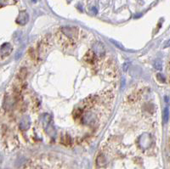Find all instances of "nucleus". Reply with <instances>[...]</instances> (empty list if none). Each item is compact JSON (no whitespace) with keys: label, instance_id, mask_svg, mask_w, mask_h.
Masks as SVG:
<instances>
[{"label":"nucleus","instance_id":"5","mask_svg":"<svg viewBox=\"0 0 170 169\" xmlns=\"http://www.w3.org/2000/svg\"><path fill=\"white\" fill-rule=\"evenodd\" d=\"M30 124H31V121L30 119H29V117H24L20 123V128L21 130H26L29 128Z\"/></svg>","mask_w":170,"mask_h":169},{"label":"nucleus","instance_id":"1","mask_svg":"<svg viewBox=\"0 0 170 169\" xmlns=\"http://www.w3.org/2000/svg\"><path fill=\"white\" fill-rule=\"evenodd\" d=\"M60 33L64 36L67 40H70L72 43L75 42V40L78 37L79 30L77 27H62L60 29Z\"/></svg>","mask_w":170,"mask_h":169},{"label":"nucleus","instance_id":"9","mask_svg":"<svg viewBox=\"0 0 170 169\" xmlns=\"http://www.w3.org/2000/svg\"><path fill=\"white\" fill-rule=\"evenodd\" d=\"M15 3V0H0V7Z\"/></svg>","mask_w":170,"mask_h":169},{"label":"nucleus","instance_id":"11","mask_svg":"<svg viewBox=\"0 0 170 169\" xmlns=\"http://www.w3.org/2000/svg\"><path fill=\"white\" fill-rule=\"evenodd\" d=\"M154 67L157 70H162L163 68V65H162V62L160 60H156L154 63Z\"/></svg>","mask_w":170,"mask_h":169},{"label":"nucleus","instance_id":"15","mask_svg":"<svg viewBox=\"0 0 170 169\" xmlns=\"http://www.w3.org/2000/svg\"><path fill=\"white\" fill-rule=\"evenodd\" d=\"M165 101H166V102H167V103H169V97H168V96H165Z\"/></svg>","mask_w":170,"mask_h":169},{"label":"nucleus","instance_id":"2","mask_svg":"<svg viewBox=\"0 0 170 169\" xmlns=\"http://www.w3.org/2000/svg\"><path fill=\"white\" fill-rule=\"evenodd\" d=\"M48 48H49V41L48 37H45L44 40L41 42L38 46V57L41 58L42 56H44L47 54Z\"/></svg>","mask_w":170,"mask_h":169},{"label":"nucleus","instance_id":"10","mask_svg":"<svg viewBox=\"0 0 170 169\" xmlns=\"http://www.w3.org/2000/svg\"><path fill=\"white\" fill-rule=\"evenodd\" d=\"M96 163L98 165H104L106 163V159L103 156H100L97 157V160H96Z\"/></svg>","mask_w":170,"mask_h":169},{"label":"nucleus","instance_id":"12","mask_svg":"<svg viewBox=\"0 0 170 169\" xmlns=\"http://www.w3.org/2000/svg\"><path fill=\"white\" fill-rule=\"evenodd\" d=\"M157 78H158L159 80H160L161 82H165V78L163 77V75H161V74H157Z\"/></svg>","mask_w":170,"mask_h":169},{"label":"nucleus","instance_id":"7","mask_svg":"<svg viewBox=\"0 0 170 169\" xmlns=\"http://www.w3.org/2000/svg\"><path fill=\"white\" fill-rule=\"evenodd\" d=\"M95 55H96L95 53L93 52V51H91V50H89V51L86 54L84 59L86 60L87 62L91 63V62H93V61L94 60V57H95Z\"/></svg>","mask_w":170,"mask_h":169},{"label":"nucleus","instance_id":"4","mask_svg":"<svg viewBox=\"0 0 170 169\" xmlns=\"http://www.w3.org/2000/svg\"><path fill=\"white\" fill-rule=\"evenodd\" d=\"M28 20H29V16H28V14H27V13L26 11H22L20 13V14H19L18 18H17V23L23 26V25L26 24L27 21H28Z\"/></svg>","mask_w":170,"mask_h":169},{"label":"nucleus","instance_id":"6","mask_svg":"<svg viewBox=\"0 0 170 169\" xmlns=\"http://www.w3.org/2000/svg\"><path fill=\"white\" fill-rule=\"evenodd\" d=\"M93 49H94V52L95 53L96 55H100V54H103L105 53V49H104L103 45L100 43H95V45L94 46Z\"/></svg>","mask_w":170,"mask_h":169},{"label":"nucleus","instance_id":"14","mask_svg":"<svg viewBox=\"0 0 170 169\" xmlns=\"http://www.w3.org/2000/svg\"><path fill=\"white\" fill-rule=\"evenodd\" d=\"M112 43H114V44H116V45L117 46V47H119L120 48H122V49H123V46L121 45V44H119V43H117L116 41H112Z\"/></svg>","mask_w":170,"mask_h":169},{"label":"nucleus","instance_id":"13","mask_svg":"<svg viewBox=\"0 0 170 169\" xmlns=\"http://www.w3.org/2000/svg\"><path fill=\"white\" fill-rule=\"evenodd\" d=\"M169 47H170V39L169 40V41H167V42H166L165 45L163 46V48H169Z\"/></svg>","mask_w":170,"mask_h":169},{"label":"nucleus","instance_id":"8","mask_svg":"<svg viewBox=\"0 0 170 169\" xmlns=\"http://www.w3.org/2000/svg\"><path fill=\"white\" fill-rule=\"evenodd\" d=\"M169 110L168 107H166L164 108V111H163V123L166 124L168 122H169Z\"/></svg>","mask_w":170,"mask_h":169},{"label":"nucleus","instance_id":"3","mask_svg":"<svg viewBox=\"0 0 170 169\" xmlns=\"http://www.w3.org/2000/svg\"><path fill=\"white\" fill-rule=\"evenodd\" d=\"M12 46L9 43H3L0 47V58H4V57L9 56L12 52Z\"/></svg>","mask_w":170,"mask_h":169}]
</instances>
